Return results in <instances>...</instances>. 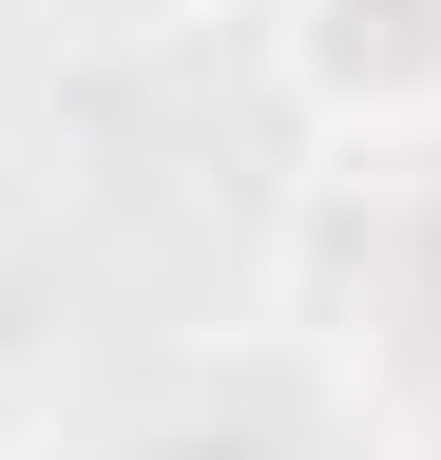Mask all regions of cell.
Segmentation results:
<instances>
[{"instance_id": "6da1fadb", "label": "cell", "mask_w": 441, "mask_h": 460, "mask_svg": "<svg viewBox=\"0 0 441 460\" xmlns=\"http://www.w3.org/2000/svg\"><path fill=\"white\" fill-rule=\"evenodd\" d=\"M269 77L307 135L403 154V135H441V0H269Z\"/></svg>"}]
</instances>
